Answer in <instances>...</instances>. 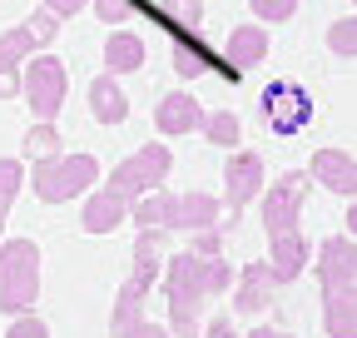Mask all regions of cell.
Returning a JSON list of instances; mask_svg holds the SVG:
<instances>
[{
  "label": "cell",
  "instance_id": "obj_1",
  "mask_svg": "<svg viewBox=\"0 0 357 338\" xmlns=\"http://www.w3.org/2000/svg\"><path fill=\"white\" fill-rule=\"evenodd\" d=\"M234 288V264L223 259H199L194 249H178L164 259V293H169V323L178 338L199 333V309L208 293Z\"/></svg>",
  "mask_w": 357,
  "mask_h": 338
},
{
  "label": "cell",
  "instance_id": "obj_2",
  "mask_svg": "<svg viewBox=\"0 0 357 338\" xmlns=\"http://www.w3.org/2000/svg\"><path fill=\"white\" fill-rule=\"evenodd\" d=\"M218 199L204 194V189H189V194H144V199H134L129 204V219L139 224V229H169V234H199V229H213L218 224Z\"/></svg>",
  "mask_w": 357,
  "mask_h": 338
},
{
  "label": "cell",
  "instance_id": "obj_3",
  "mask_svg": "<svg viewBox=\"0 0 357 338\" xmlns=\"http://www.w3.org/2000/svg\"><path fill=\"white\" fill-rule=\"evenodd\" d=\"M40 299V244L35 239H10L0 244V314H30Z\"/></svg>",
  "mask_w": 357,
  "mask_h": 338
},
{
  "label": "cell",
  "instance_id": "obj_4",
  "mask_svg": "<svg viewBox=\"0 0 357 338\" xmlns=\"http://www.w3.org/2000/svg\"><path fill=\"white\" fill-rule=\"evenodd\" d=\"M30 179H35V194L45 204H65V199H75L84 189H95L100 159L95 154H55V159H40Z\"/></svg>",
  "mask_w": 357,
  "mask_h": 338
},
{
  "label": "cell",
  "instance_id": "obj_5",
  "mask_svg": "<svg viewBox=\"0 0 357 338\" xmlns=\"http://www.w3.org/2000/svg\"><path fill=\"white\" fill-rule=\"evenodd\" d=\"M307 189H312L307 169H288V175H278L273 184L263 189V229H268V239H283V234H298L303 229Z\"/></svg>",
  "mask_w": 357,
  "mask_h": 338
},
{
  "label": "cell",
  "instance_id": "obj_6",
  "mask_svg": "<svg viewBox=\"0 0 357 338\" xmlns=\"http://www.w3.org/2000/svg\"><path fill=\"white\" fill-rule=\"evenodd\" d=\"M65 84H70V70L55 55H35L30 65H20V90H25L35 119H45V124H55V115L65 110Z\"/></svg>",
  "mask_w": 357,
  "mask_h": 338
},
{
  "label": "cell",
  "instance_id": "obj_7",
  "mask_svg": "<svg viewBox=\"0 0 357 338\" xmlns=\"http://www.w3.org/2000/svg\"><path fill=\"white\" fill-rule=\"evenodd\" d=\"M169 169H174V154H169L164 140H154V145H144V149H134V154L114 169V175H109V189H119L124 199H144V194L164 189Z\"/></svg>",
  "mask_w": 357,
  "mask_h": 338
},
{
  "label": "cell",
  "instance_id": "obj_8",
  "mask_svg": "<svg viewBox=\"0 0 357 338\" xmlns=\"http://www.w3.org/2000/svg\"><path fill=\"white\" fill-rule=\"evenodd\" d=\"M258 115H263V124L273 135H298L303 124L312 119V100H307L303 84L278 80V84H268V90L258 95Z\"/></svg>",
  "mask_w": 357,
  "mask_h": 338
},
{
  "label": "cell",
  "instance_id": "obj_9",
  "mask_svg": "<svg viewBox=\"0 0 357 338\" xmlns=\"http://www.w3.org/2000/svg\"><path fill=\"white\" fill-rule=\"evenodd\" d=\"M55 30H60V20H55L50 10H35V15H30L25 25L6 30V35H0V75H10V70H20L30 50H50V40H55Z\"/></svg>",
  "mask_w": 357,
  "mask_h": 338
},
{
  "label": "cell",
  "instance_id": "obj_10",
  "mask_svg": "<svg viewBox=\"0 0 357 338\" xmlns=\"http://www.w3.org/2000/svg\"><path fill=\"white\" fill-rule=\"evenodd\" d=\"M318 284H323V293H342L357 284V239L333 234L318 249Z\"/></svg>",
  "mask_w": 357,
  "mask_h": 338
},
{
  "label": "cell",
  "instance_id": "obj_11",
  "mask_svg": "<svg viewBox=\"0 0 357 338\" xmlns=\"http://www.w3.org/2000/svg\"><path fill=\"white\" fill-rule=\"evenodd\" d=\"M258 194H263V154L238 149L229 159V169H223V199H229V209H243Z\"/></svg>",
  "mask_w": 357,
  "mask_h": 338
},
{
  "label": "cell",
  "instance_id": "obj_12",
  "mask_svg": "<svg viewBox=\"0 0 357 338\" xmlns=\"http://www.w3.org/2000/svg\"><path fill=\"white\" fill-rule=\"evenodd\" d=\"M174 75L178 80H199V75H229L223 70V55L213 45H204V35H178L174 40Z\"/></svg>",
  "mask_w": 357,
  "mask_h": 338
},
{
  "label": "cell",
  "instance_id": "obj_13",
  "mask_svg": "<svg viewBox=\"0 0 357 338\" xmlns=\"http://www.w3.org/2000/svg\"><path fill=\"white\" fill-rule=\"evenodd\" d=\"M164 254H169V229H139V239H134V269H129V284L149 293L154 279L164 274Z\"/></svg>",
  "mask_w": 357,
  "mask_h": 338
},
{
  "label": "cell",
  "instance_id": "obj_14",
  "mask_svg": "<svg viewBox=\"0 0 357 338\" xmlns=\"http://www.w3.org/2000/svg\"><path fill=\"white\" fill-rule=\"evenodd\" d=\"M268 55V25H238L234 35H229V50H223V70H229V80H238V75H248L258 60Z\"/></svg>",
  "mask_w": 357,
  "mask_h": 338
},
{
  "label": "cell",
  "instance_id": "obj_15",
  "mask_svg": "<svg viewBox=\"0 0 357 338\" xmlns=\"http://www.w3.org/2000/svg\"><path fill=\"white\" fill-rule=\"evenodd\" d=\"M307 175L318 179L323 189H333V194L357 199V159L342 154V149H318V154H312V164H307Z\"/></svg>",
  "mask_w": 357,
  "mask_h": 338
},
{
  "label": "cell",
  "instance_id": "obj_16",
  "mask_svg": "<svg viewBox=\"0 0 357 338\" xmlns=\"http://www.w3.org/2000/svg\"><path fill=\"white\" fill-rule=\"evenodd\" d=\"M129 204H134V199H124L119 189H109V184H105V189H95V194L84 199L79 224H84L89 234H114V229L129 219Z\"/></svg>",
  "mask_w": 357,
  "mask_h": 338
},
{
  "label": "cell",
  "instance_id": "obj_17",
  "mask_svg": "<svg viewBox=\"0 0 357 338\" xmlns=\"http://www.w3.org/2000/svg\"><path fill=\"white\" fill-rule=\"evenodd\" d=\"M154 124H159L164 135H194V130H204V110H199V100L189 90H174V95L159 100Z\"/></svg>",
  "mask_w": 357,
  "mask_h": 338
},
{
  "label": "cell",
  "instance_id": "obj_18",
  "mask_svg": "<svg viewBox=\"0 0 357 338\" xmlns=\"http://www.w3.org/2000/svg\"><path fill=\"white\" fill-rule=\"evenodd\" d=\"M303 269H307V239H303V229L273 239V249H268V274H273V284L283 288V284L303 279Z\"/></svg>",
  "mask_w": 357,
  "mask_h": 338
},
{
  "label": "cell",
  "instance_id": "obj_19",
  "mask_svg": "<svg viewBox=\"0 0 357 338\" xmlns=\"http://www.w3.org/2000/svg\"><path fill=\"white\" fill-rule=\"evenodd\" d=\"M238 293H234V309L238 314H263L268 304H273V274H268V264H248L243 274H234Z\"/></svg>",
  "mask_w": 357,
  "mask_h": 338
},
{
  "label": "cell",
  "instance_id": "obj_20",
  "mask_svg": "<svg viewBox=\"0 0 357 338\" xmlns=\"http://www.w3.org/2000/svg\"><path fill=\"white\" fill-rule=\"evenodd\" d=\"M89 115L100 124H124L129 119V95L119 90L114 75H95V84H89Z\"/></svg>",
  "mask_w": 357,
  "mask_h": 338
},
{
  "label": "cell",
  "instance_id": "obj_21",
  "mask_svg": "<svg viewBox=\"0 0 357 338\" xmlns=\"http://www.w3.org/2000/svg\"><path fill=\"white\" fill-rule=\"evenodd\" d=\"M144 10L178 40V35H194L199 25H204V0H164V6H149V0H144ZM139 10V15H144Z\"/></svg>",
  "mask_w": 357,
  "mask_h": 338
},
{
  "label": "cell",
  "instance_id": "obj_22",
  "mask_svg": "<svg viewBox=\"0 0 357 338\" xmlns=\"http://www.w3.org/2000/svg\"><path fill=\"white\" fill-rule=\"evenodd\" d=\"M144 40L139 35H129V30H114L109 35V45H105V75H134V70H144Z\"/></svg>",
  "mask_w": 357,
  "mask_h": 338
},
{
  "label": "cell",
  "instance_id": "obj_23",
  "mask_svg": "<svg viewBox=\"0 0 357 338\" xmlns=\"http://www.w3.org/2000/svg\"><path fill=\"white\" fill-rule=\"evenodd\" d=\"M323 328L333 338H357V284L342 293H323Z\"/></svg>",
  "mask_w": 357,
  "mask_h": 338
},
{
  "label": "cell",
  "instance_id": "obj_24",
  "mask_svg": "<svg viewBox=\"0 0 357 338\" xmlns=\"http://www.w3.org/2000/svg\"><path fill=\"white\" fill-rule=\"evenodd\" d=\"M204 135H208V145H218V149H238L243 124H238L234 110H218V115H204Z\"/></svg>",
  "mask_w": 357,
  "mask_h": 338
},
{
  "label": "cell",
  "instance_id": "obj_25",
  "mask_svg": "<svg viewBox=\"0 0 357 338\" xmlns=\"http://www.w3.org/2000/svg\"><path fill=\"white\" fill-rule=\"evenodd\" d=\"M55 154H60V130L40 119L35 130L25 135V159H35V164H40V159H55Z\"/></svg>",
  "mask_w": 357,
  "mask_h": 338
},
{
  "label": "cell",
  "instance_id": "obj_26",
  "mask_svg": "<svg viewBox=\"0 0 357 338\" xmlns=\"http://www.w3.org/2000/svg\"><path fill=\"white\" fill-rule=\"evenodd\" d=\"M328 50L333 55H357V15H342V20H333L328 25Z\"/></svg>",
  "mask_w": 357,
  "mask_h": 338
},
{
  "label": "cell",
  "instance_id": "obj_27",
  "mask_svg": "<svg viewBox=\"0 0 357 338\" xmlns=\"http://www.w3.org/2000/svg\"><path fill=\"white\" fill-rule=\"evenodd\" d=\"M248 10L258 25H283V20H293L298 0H248Z\"/></svg>",
  "mask_w": 357,
  "mask_h": 338
},
{
  "label": "cell",
  "instance_id": "obj_28",
  "mask_svg": "<svg viewBox=\"0 0 357 338\" xmlns=\"http://www.w3.org/2000/svg\"><path fill=\"white\" fill-rule=\"evenodd\" d=\"M144 10V0H95V15L105 25H124L129 15H139Z\"/></svg>",
  "mask_w": 357,
  "mask_h": 338
},
{
  "label": "cell",
  "instance_id": "obj_29",
  "mask_svg": "<svg viewBox=\"0 0 357 338\" xmlns=\"http://www.w3.org/2000/svg\"><path fill=\"white\" fill-rule=\"evenodd\" d=\"M114 338H169V328H154L144 314L139 318H129V323H119V328H109Z\"/></svg>",
  "mask_w": 357,
  "mask_h": 338
},
{
  "label": "cell",
  "instance_id": "obj_30",
  "mask_svg": "<svg viewBox=\"0 0 357 338\" xmlns=\"http://www.w3.org/2000/svg\"><path fill=\"white\" fill-rule=\"evenodd\" d=\"M20 179H25V169H20V159H0V199H15V189H20Z\"/></svg>",
  "mask_w": 357,
  "mask_h": 338
},
{
  "label": "cell",
  "instance_id": "obj_31",
  "mask_svg": "<svg viewBox=\"0 0 357 338\" xmlns=\"http://www.w3.org/2000/svg\"><path fill=\"white\" fill-rule=\"evenodd\" d=\"M6 338H50V328H45L35 314H15V323L6 328Z\"/></svg>",
  "mask_w": 357,
  "mask_h": 338
},
{
  "label": "cell",
  "instance_id": "obj_32",
  "mask_svg": "<svg viewBox=\"0 0 357 338\" xmlns=\"http://www.w3.org/2000/svg\"><path fill=\"white\" fill-rule=\"evenodd\" d=\"M194 254H199V259H218V254H223L218 229H199V234H194Z\"/></svg>",
  "mask_w": 357,
  "mask_h": 338
},
{
  "label": "cell",
  "instance_id": "obj_33",
  "mask_svg": "<svg viewBox=\"0 0 357 338\" xmlns=\"http://www.w3.org/2000/svg\"><path fill=\"white\" fill-rule=\"evenodd\" d=\"M84 6H89V0H45V10H50L55 20H70V15L84 10Z\"/></svg>",
  "mask_w": 357,
  "mask_h": 338
},
{
  "label": "cell",
  "instance_id": "obj_34",
  "mask_svg": "<svg viewBox=\"0 0 357 338\" xmlns=\"http://www.w3.org/2000/svg\"><path fill=\"white\" fill-rule=\"evenodd\" d=\"M199 338H238V328H234V323H229V318H208V323H204V333H199Z\"/></svg>",
  "mask_w": 357,
  "mask_h": 338
},
{
  "label": "cell",
  "instance_id": "obj_35",
  "mask_svg": "<svg viewBox=\"0 0 357 338\" xmlns=\"http://www.w3.org/2000/svg\"><path fill=\"white\" fill-rule=\"evenodd\" d=\"M10 95H20V70L0 75V100H10Z\"/></svg>",
  "mask_w": 357,
  "mask_h": 338
},
{
  "label": "cell",
  "instance_id": "obj_36",
  "mask_svg": "<svg viewBox=\"0 0 357 338\" xmlns=\"http://www.w3.org/2000/svg\"><path fill=\"white\" fill-rule=\"evenodd\" d=\"M248 338H293V333H288V328H253Z\"/></svg>",
  "mask_w": 357,
  "mask_h": 338
},
{
  "label": "cell",
  "instance_id": "obj_37",
  "mask_svg": "<svg viewBox=\"0 0 357 338\" xmlns=\"http://www.w3.org/2000/svg\"><path fill=\"white\" fill-rule=\"evenodd\" d=\"M347 239H357V199H352V209H347Z\"/></svg>",
  "mask_w": 357,
  "mask_h": 338
},
{
  "label": "cell",
  "instance_id": "obj_38",
  "mask_svg": "<svg viewBox=\"0 0 357 338\" xmlns=\"http://www.w3.org/2000/svg\"><path fill=\"white\" fill-rule=\"evenodd\" d=\"M6 214H10V204H6V199H0V229H6Z\"/></svg>",
  "mask_w": 357,
  "mask_h": 338
},
{
  "label": "cell",
  "instance_id": "obj_39",
  "mask_svg": "<svg viewBox=\"0 0 357 338\" xmlns=\"http://www.w3.org/2000/svg\"><path fill=\"white\" fill-rule=\"evenodd\" d=\"M189 338H199V333H189Z\"/></svg>",
  "mask_w": 357,
  "mask_h": 338
}]
</instances>
